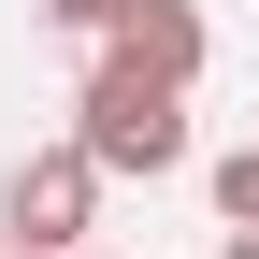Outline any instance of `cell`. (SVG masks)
<instances>
[{
  "label": "cell",
  "mask_w": 259,
  "mask_h": 259,
  "mask_svg": "<svg viewBox=\"0 0 259 259\" xmlns=\"http://www.w3.org/2000/svg\"><path fill=\"white\" fill-rule=\"evenodd\" d=\"M72 144L101 158V173H173V158H187V87L101 58V72H87V101H72Z\"/></svg>",
  "instance_id": "obj_1"
},
{
  "label": "cell",
  "mask_w": 259,
  "mask_h": 259,
  "mask_svg": "<svg viewBox=\"0 0 259 259\" xmlns=\"http://www.w3.org/2000/svg\"><path fill=\"white\" fill-rule=\"evenodd\" d=\"M87 216H101V158H87V144L15 158V187H0V231H15L29 259H72V245H87Z\"/></svg>",
  "instance_id": "obj_2"
},
{
  "label": "cell",
  "mask_w": 259,
  "mask_h": 259,
  "mask_svg": "<svg viewBox=\"0 0 259 259\" xmlns=\"http://www.w3.org/2000/svg\"><path fill=\"white\" fill-rule=\"evenodd\" d=\"M101 58H130V72H158V87H187V72H202V15H187V0H130V15L101 29Z\"/></svg>",
  "instance_id": "obj_3"
},
{
  "label": "cell",
  "mask_w": 259,
  "mask_h": 259,
  "mask_svg": "<svg viewBox=\"0 0 259 259\" xmlns=\"http://www.w3.org/2000/svg\"><path fill=\"white\" fill-rule=\"evenodd\" d=\"M216 216H231V231H259V144H245V158H216Z\"/></svg>",
  "instance_id": "obj_4"
},
{
  "label": "cell",
  "mask_w": 259,
  "mask_h": 259,
  "mask_svg": "<svg viewBox=\"0 0 259 259\" xmlns=\"http://www.w3.org/2000/svg\"><path fill=\"white\" fill-rule=\"evenodd\" d=\"M115 15H130V0H44V29H72V44H101Z\"/></svg>",
  "instance_id": "obj_5"
},
{
  "label": "cell",
  "mask_w": 259,
  "mask_h": 259,
  "mask_svg": "<svg viewBox=\"0 0 259 259\" xmlns=\"http://www.w3.org/2000/svg\"><path fill=\"white\" fill-rule=\"evenodd\" d=\"M216 259H259V231H231V245H216Z\"/></svg>",
  "instance_id": "obj_6"
},
{
  "label": "cell",
  "mask_w": 259,
  "mask_h": 259,
  "mask_svg": "<svg viewBox=\"0 0 259 259\" xmlns=\"http://www.w3.org/2000/svg\"><path fill=\"white\" fill-rule=\"evenodd\" d=\"M15 259H29V245H15ZM72 259H101V245H72Z\"/></svg>",
  "instance_id": "obj_7"
}]
</instances>
